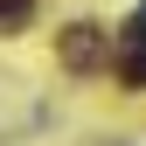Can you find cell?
I'll list each match as a JSON object with an SVG mask.
<instances>
[{
    "mask_svg": "<svg viewBox=\"0 0 146 146\" xmlns=\"http://www.w3.org/2000/svg\"><path fill=\"white\" fill-rule=\"evenodd\" d=\"M56 49H63V63L77 70V77H90L98 63H111V56H118V42H104V35L90 28V21H77V28H63V42H56Z\"/></svg>",
    "mask_w": 146,
    "mask_h": 146,
    "instance_id": "1",
    "label": "cell"
},
{
    "mask_svg": "<svg viewBox=\"0 0 146 146\" xmlns=\"http://www.w3.org/2000/svg\"><path fill=\"white\" fill-rule=\"evenodd\" d=\"M111 63H118V77L132 84V90H146V49H125V42H118V56H111Z\"/></svg>",
    "mask_w": 146,
    "mask_h": 146,
    "instance_id": "2",
    "label": "cell"
},
{
    "mask_svg": "<svg viewBox=\"0 0 146 146\" xmlns=\"http://www.w3.org/2000/svg\"><path fill=\"white\" fill-rule=\"evenodd\" d=\"M118 42H125V49H146V7H132V21L118 28Z\"/></svg>",
    "mask_w": 146,
    "mask_h": 146,
    "instance_id": "3",
    "label": "cell"
},
{
    "mask_svg": "<svg viewBox=\"0 0 146 146\" xmlns=\"http://www.w3.org/2000/svg\"><path fill=\"white\" fill-rule=\"evenodd\" d=\"M14 21H28V0H0V28H14Z\"/></svg>",
    "mask_w": 146,
    "mask_h": 146,
    "instance_id": "4",
    "label": "cell"
}]
</instances>
